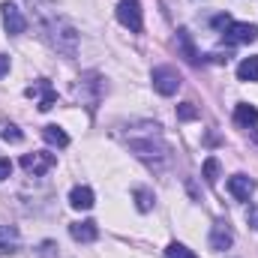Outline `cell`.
<instances>
[{
	"label": "cell",
	"mask_w": 258,
	"mask_h": 258,
	"mask_svg": "<svg viewBox=\"0 0 258 258\" xmlns=\"http://www.w3.org/2000/svg\"><path fill=\"white\" fill-rule=\"evenodd\" d=\"M6 72H9V57H6V54H0V78H3Z\"/></svg>",
	"instance_id": "obj_24"
},
{
	"label": "cell",
	"mask_w": 258,
	"mask_h": 258,
	"mask_svg": "<svg viewBox=\"0 0 258 258\" xmlns=\"http://www.w3.org/2000/svg\"><path fill=\"white\" fill-rule=\"evenodd\" d=\"M69 204H72L75 210H90V207H93V189H90V186H75V189L69 192Z\"/></svg>",
	"instance_id": "obj_10"
},
{
	"label": "cell",
	"mask_w": 258,
	"mask_h": 258,
	"mask_svg": "<svg viewBox=\"0 0 258 258\" xmlns=\"http://www.w3.org/2000/svg\"><path fill=\"white\" fill-rule=\"evenodd\" d=\"M237 78L240 81H258V57H246L237 66Z\"/></svg>",
	"instance_id": "obj_14"
},
{
	"label": "cell",
	"mask_w": 258,
	"mask_h": 258,
	"mask_svg": "<svg viewBox=\"0 0 258 258\" xmlns=\"http://www.w3.org/2000/svg\"><path fill=\"white\" fill-rule=\"evenodd\" d=\"M42 138H45V141H48L51 147H66V144H69V135H66V132H63L60 126H54V123L42 129Z\"/></svg>",
	"instance_id": "obj_13"
},
{
	"label": "cell",
	"mask_w": 258,
	"mask_h": 258,
	"mask_svg": "<svg viewBox=\"0 0 258 258\" xmlns=\"http://www.w3.org/2000/svg\"><path fill=\"white\" fill-rule=\"evenodd\" d=\"M54 153H24L21 156V168L27 171V174H45V171H51L54 168Z\"/></svg>",
	"instance_id": "obj_4"
},
{
	"label": "cell",
	"mask_w": 258,
	"mask_h": 258,
	"mask_svg": "<svg viewBox=\"0 0 258 258\" xmlns=\"http://www.w3.org/2000/svg\"><path fill=\"white\" fill-rule=\"evenodd\" d=\"M0 12H3V27H6V33H9V36H18V33H24L27 21H24L21 9H18L15 3H3V6H0Z\"/></svg>",
	"instance_id": "obj_5"
},
{
	"label": "cell",
	"mask_w": 258,
	"mask_h": 258,
	"mask_svg": "<svg viewBox=\"0 0 258 258\" xmlns=\"http://www.w3.org/2000/svg\"><path fill=\"white\" fill-rule=\"evenodd\" d=\"M18 249V231L12 225H0V255H12Z\"/></svg>",
	"instance_id": "obj_12"
},
{
	"label": "cell",
	"mask_w": 258,
	"mask_h": 258,
	"mask_svg": "<svg viewBox=\"0 0 258 258\" xmlns=\"http://www.w3.org/2000/svg\"><path fill=\"white\" fill-rule=\"evenodd\" d=\"M204 180H207V183H216V180H219V159L210 156V159L204 162Z\"/></svg>",
	"instance_id": "obj_17"
},
{
	"label": "cell",
	"mask_w": 258,
	"mask_h": 258,
	"mask_svg": "<svg viewBox=\"0 0 258 258\" xmlns=\"http://www.w3.org/2000/svg\"><path fill=\"white\" fill-rule=\"evenodd\" d=\"M0 135H3V141H12V144H15V141H21V132H18L15 126H3Z\"/></svg>",
	"instance_id": "obj_20"
},
{
	"label": "cell",
	"mask_w": 258,
	"mask_h": 258,
	"mask_svg": "<svg viewBox=\"0 0 258 258\" xmlns=\"http://www.w3.org/2000/svg\"><path fill=\"white\" fill-rule=\"evenodd\" d=\"M177 117H180V120H195V117H198V108H195L192 102H183V105L177 108Z\"/></svg>",
	"instance_id": "obj_19"
},
{
	"label": "cell",
	"mask_w": 258,
	"mask_h": 258,
	"mask_svg": "<svg viewBox=\"0 0 258 258\" xmlns=\"http://www.w3.org/2000/svg\"><path fill=\"white\" fill-rule=\"evenodd\" d=\"M27 96H39V111H48L57 102V93L51 90L48 81H36L33 87H27Z\"/></svg>",
	"instance_id": "obj_7"
},
{
	"label": "cell",
	"mask_w": 258,
	"mask_h": 258,
	"mask_svg": "<svg viewBox=\"0 0 258 258\" xmlns=\"http://www.w3.org/2000/svg\"><path fill=\"white\" fill-rule=\"evenodd\" d=\"M177 42H180V51L186 54V60H189V63H198V51L192 48V42H189V33H186V30H180V33H177Z\"/></svg>",
	"instance_id": "obj_15"
},
{
	"label": "cell",
	"mask_w": 258,
	"mask_h": 258,
	"mask_svg": "<svg viewBox=\"0 0 258 258\" xmlns=\"http://www.w3.org/2000/svg\"><path fill=\"white\" fill-rule=\"evenodd\" d=\"M234 243V234H231V228H228V222H216L213 225V231H210V246L213 249H228Z\"/></svg>",
	"instance_id": "obj_9"
},
{
	"label": "cell",
	"mask_w": 258,
	"mask_h": 258,
	"mask_svg": "<svg viewBox=\"0 0 258 258\" xmlns=\"http://www.w3.org/2000/svg\"><path fill=\"white\" fill-rule=\"evenodd\" d=\"M228 192L237 201H249V195L255 192V180L246 174H234V177H228Z\"/></svg>",
	"instance_id": "obj_6"
},
{
	"label": "cell",
	"mask_w": 258,
	"mask_h": 258,
	"mask_svg": "<svg viewBox=\"0 0 258 258\" xmlns=\"http://www.w3.org/2000/svg\"><path fill=\"white\" fill-rule=\"evenodd\" d=\"M9 174H12V162H9L6 156H0V183H3Z\"/></svg>",
	"instance_id": "obj_21"
},
{
	"label": "cell",
	"mask_w": 258,
	"mask_h": 258,
	"mask_svg": "<svg viewBox=\"0 0 258 258\" xmlns=\"http://www.w3.org/2000/svg\"><path fill=\"white\" fill-rule=\"evenodd\" d=\"M228 24H231V18H228V15H216V18H213V27H222V30H225Z\"/></svg>",
	"instance_id": "obj_22"
},
{
	"label": "cell",
	"mask_w": 258,
	"mask_h": 258,
	"mask_svg": "<svg viewBox=\"0 0 258 258\" xmlns=\"http://www.w3.org/2000/svg\"><path fill=\"white\" fill-rule=\"evenodd\" d=\"M117 21L132 30V33H141V27H144V18H141V3L138 0H120L117 3Z\"/></svg>",
	"instance_id": "obj_1"
},
{
	"label": "cell",
	"mask_w": 258,
	"mask_h": 258,
	"mask_svg": "<svg viewBox=\"0 0 258 258\" xmlns=\"http://www.w3.org/2000/svg\"><path fill=\"white\" fill-rule=\"evenodd\" d=\"M249 225L258 228V204H255V207H249Z\"/></svg>",
	"instance_id": "obj_23"
},
{
	"label": "cell",
	"mask_w": 258,
	"mask_h": 258,
	"mask_svg": "<svg viewBox=\"0 0 258 258\" xmlns=\"http://www.w3.org/2000/svg\"><path fill=\"white\" fill-rule=\"evenodd\" d=\"M165 258H198L192 249H186L183 243H168V249H165Z\"/></svg>",
	"instance_id": "obj_16"
},
{
	"label": "cell",
	"mask_w": 258,
	"mask_h": 258,
	"mask_svg": "<svg viewBox=\"0 0 258 258\" xmlns=\"http://www.w3.org/2000/svg\"><path fill=\"white\" fill-rule=\"evenodd\" d=\"M69 234H72V240H78V243H93V240L99 237V228H96V222L84 219V222H72V225H69Z\"/></svg>",
	"instance_id": "obj_8"
},
{
	"label": "cell",
	"mask_w": 258,
	"mask_h": 258,
	"mask_svg": "<svg viewBox=\"0 0 258 258\" xmlns=\"http://www.w3.org/2000/svg\"><path fill=\"white\" fill-rule=\"evenodd\" d=\"M258 39V27L249 21H231L225 27V42L231 45H246V42H255Z\"/></svg>",
	"instance_id": "obj_3"
},
{
	"label": "cell",
	"mask_w": 258,
	"mask_h": 258,
	"mask_svg": "<svg viewBox=\"0 0 258 258\" xmlns=\"http://www.w3.org/2000/svg\"><path fill=\"white\" fill-rule=\"evenodd\" d=\"M135 198H138V210H141V213H147V210L153 207V195H150V189H135Z\"/></svg>",
	"instance_id": "obj_18"
},
{
	"label": "cell",
	"mask_w": 258,
	"mask_h": 258,
	"mask_svg": "<svg viewBox=\"0 0 258 258\" xmlns=\"http://www.w3.org/2000/svg\"><path fill=\"white\" fill-rule=\"evenodd\" d=\"M234 120H237V126H255L258 123V108L255 105H249V102H240L237 108H234Z\"/></svg>",
	"instance_id": "obj_11"
},
{
	"label": "cell",
	"mask_w": 258,
	"mask_h": 258,
	"mask_svg": "<svg viewBox=\"0 0 258 258\" xmlns=\"http://www.w3.org/2000/svg\"><path fill=\"white\" fill-rule=\"evenodd\" d=\"M153 87H156V93H162V96H174V93L180 90V75H177V69H171V66H156V69H153Z\"/></svg>",
	"instance_id": "obj_2"
}]
</instances>
